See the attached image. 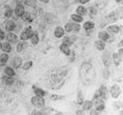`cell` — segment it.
I'll return each instance as SVG.
<instances>
[{"instance_id": "obj_1", "label": "cell", "mask_w": 123, "mask_h": 115, "mask_svg": "<svg viewBox=\"0 0 123 115\" xmlns=\"http://www.w3.org/2000/svg\"><path fill=\"white\" fill-rule=\"evenodd\" d=\"M95 70L93 68V66L89 63H84L81 68H80V76L82 79V82L85 85L91 84L94 81L95 78Z\"/></svg>"}, {"instance_id": "obj_2", "label": "cell", "mask_w": 123, "mask_h": 115, "mask_svg": "<svg viewBox=\"0 0 123 115\" xmlns=\"http://www.w3.org/2000/svg\"><path fill=\"white\" fill-rule=\"evenodd\" d=\"M31 103L36 108H43V107H45V100L42 97H39V96L32 97L31 98Z\"/></svg>"}, {"instance_id": "obj_3", "label": "cell", "mask_w": 123, "mask_h": 115, "mask_svg": "<svg viewBox=\"0 0 123 115\" xmlns=\"http://www.w3.org/2000/svg\"><path fill=\"white\" fill-rule=\"evenodd\" d=\"M107 89L105 87H100V88L96 92V95H95V99L98 98H102V99H106L107 98Z\"/></svg>"}, {"instance_id": "obj_4", "label": "cell", "mask_w": 123, "mask_h": 115, "mask_svg": "<svg viewBox=\"0 0 123 115\" xmlns=\"http://www.w3.org/2000/svg\"><path fill=\"white\" fill-rule=\"evenodd\" d=\"M64 29H65V31H66L67 33L72 32V31L78 32V31H80V25H78V24H76V23H67V24H65Z\"/></svg>"}, {"instance_id": "obj_5", "label": "cell", "mask_w": 123, "mask_h": 115, "mask_svg": "<svg viewBox=\"0 0 123 115\" xmlns=\"http://www.w3.org/2000/svg\"><path fill=\"white\" fill-rule=\"evenodd\" d=\"M121 90H120V88L117 85H114L112 88H111V95L113 98H117L120 94Z\"/></svg>"}, {"instance_id": "obj_6", "label": "cell", "mask_w": 123, "mask_h": 115, "mask_svg": "<svg viewBox=\"0 0 123 115\" xmlns=\"http://www.w3.org/2000/svg\"><path fill=\"white\" fill-rule=\"evenodd\" d=\"M102 60H103V63L106 67H109L112 64V57L108 51H105L104 54L102 55Z\"/></svg>"}, {"instance_id": "obj_7", "label": "cell", "mask_w": 123, "mask_h": 115, "mask_svg": "<svg viewBox=\"0 0 123 115\" xmlns=\"http://www.w3.org/2000/svg\"><path fill=\"white\" fill-rule=\"evenodd\" d=\"M32 33L33 32H32L31 28H27L23 33H21V39L22 40H28L29 38H31Z\"/></svg>"}, {"instance_id": "obj_8", "label": "cell", "mask_w": 123, "mask_h": 115, "mask_svg": "<svg viewBox=\"0 0 123 115\" xmlns=\"http://www.w3.org/2000/svg\"><path fill=\"white\" fill-rule=\"evenodd\" d=\"M96 110H98V111H102L105 108V105H104V102L102 100H99L98 98L97 99V102H96Z\"/></svg>"}, {"instance_id": "obj_9", "label": "cell", "mask_w": 123, "mask_h": 115, "mask_svg": "<svg viewBox=\"0 0 123 115\" xmlns=\"http://www.w3.org/2000/svg\"><path fill=\"white\" fill-rule=\"evenodd\" d=\"M113 60L115 62V64L117 66H118L120 63H121V60H122V56L119 55V53H113Z\"/></svg>"}, {"instance_id": "obj_10", "label": "cell", "mask_w": 123, "mask_h": 115, "mask_svg": "<svg viewBox=\"0 0 123 115\" xmlns=\"http://www.w3.org/2000/svg\"><path fill=\"white\" fill-rule=\"evenodd\" d=\"M24 13H25V9H24V7L22 6V5H17L15 8V14L17 16H22L23 14H24Z\"/></svg>"}, {"instance_id": "obj_11", "label": "cell", "mask_w": 123, "mask_h": 115, "mask_svg": "<svg viewBox=\"0 0 123 115\" xmlns=\"http://www.w3.org/2000/svg\"><path fill=\"white\" fill-rule=\"evenodd\" d=\"M7 40H8V42L14 44V43L17 42V36H16L15 34H13V33H10L7 34Z\"/></svg>"}, {"instance_id": "obj_12", "label": "cell", "mask_w": 123, "mask_h": 115, "mask_svg": "<svg viewBox=\"0 0 123 115\" xmlns=\"http://www.w3.org/2000/svg\"><path fill=\"white\" fill-rule=\"evenodd\" d=\"M6 30L9 31V32H12L14 29H15V23L13 21H8L6 23Z\"/></svg>"}, {"instance_id": "obj_13", "label": "cell", "mask_w": 123, "mask_h": 115, "mask_svg": "<svg viewBox=\"0 0 123 115\" xmlns=\"http://www.w3.org/2000/svg\"><path fill=\"white\" fill-rule=\"evenodd\" d=\"M1 49H2L4 52H10V51L12 50V47H11L10 43L5 42V43L1 44Z\"/></svg>"}, {"instance_id": "obj_14", "label": "cell", "mask_w": 123, "mask_h": 115, "mask_svg": "<svg viewBox=\"0 0 123 115\" xmlns=\"http://www.w3.org/2000/svg\"><path fill=\"white\" fill-rule=\"evenodd\" d=\"M54 34H55V37L57 38H61L62 36L63 35V30L61 27H57L55 29V32H54Z\"/></svg>"}, {"instance_id": "obj_15", "label": "cell", "mask_w": 123, "mask_h": 115, "mask_svg": "<svg viewBox=\"0 0 123 115\" xmlns=\"http://www.w3.org/2000/svg\"><path fill=\"white\" fill-rule=\"evenodd\" d=\"M31 43L33 44V45H36V44H38V42H39V37H38V34L37 33L35 32V33H32L31 36Z\"/></svg>"}, {"instance_id": "obj_16", "label": "cell", "mask_w": 123, "mask_h": 115, "mask_svg": "<svg viewBox=\"0 0 123 115\" xmlns=\"http://www.w3.org/2000/svg\"><path fill=\"white\" fill-rule=\"evenodd\" d=\"M8 59H9L8 54H6V53L1 54V55H0V66H4V65L7 63Z\"/></svg>"}, {"instance_id": "obj_17", "label": "cell", "mask_w": 123, "mask_h": 115, "mask_svg": "<svg viewBox=\"0 0 123 115\" xmlns=\"http://www.w3.org/2000/svg\"><path fill=\"white\" fill-rule=\"evenodd\" d=\"M95 45H96L97 49H98V50H103V49H105V43L102 40L101 41H96Z\"/></svg>"}, {"instance_id": "obj_18", "label": "cell", "mask_w": 123, "mask_h": 115, "mask_svg": "<svg viewBox=\"0 0 123 115\" xmlns=\"http://www.w3.org/2000/svg\"><path fill=\"white\" fill-rule=\"evenodd\" d=\"M12 65H13L14 68H18L19 67L22 65V59H21L20 57H15V58L13 59V61H12Z\"/></svg>"}, {"instance_id": "obj_19", "label": "cell", "mask_w": 123, "mask_h": 115, "mask_svg": "<svg viewBox=\"0 0 123 115\" xmlns=\"http://www.w3.org/2000/svg\"><path fill=\"white\" fill-rule=\"evenodd\" d=\"M60 49H61L62 52H63L64 54H66V55H69L70 54V49L68 48V46H66V45H64V44H62L60 46Z\"/></svg>"}, {"instance_id": "obj_20", "label": "cell", "mask_w": 123, "mask_h": 115, "mask_svg": "<svg viewBox=\"0 0 123 115\" xmlns=\"http://www.w3.org/2000/svg\"><path fill=\"white\" fill-rule=\"evenodd\" d=\"M98 37H99V39L100 40H102V41H106L108 40V38H109V34H108L106 32H99L98 33Z\"/></svg>"}, {"instance_id": "obj_21", "label": "cell", "mask_w": 123, "mask_h": 115, "mask_svg": "<svg viewBox=\"0 0 123 115\" xmlns=\"http://www.w3.org/2000/svg\"><path fill=\"white\" fill-rule=\"evenodd\" d=\"M34 92H35L36 96H39V97H44L46 95V91H44L41 88H34Z\"/></svg>"}, {"instance_id": "obj_22", "label": "cell", "mask_w": 123, "mask_h": 115, "mask_svg": "<svg viewBox=\"0 0 123 115\" xmlns=\"http://www.w3.org/2000/svg\"><path fill=\"white\" fill-rule=\"evenodd\" d=\"M119 27L118 26H116V25H113V26H110L108 27V32H111V33H117L119 32Z\"/></svg>"}, {"instance_id": "obj_23", "label": "cell", "mask_w": 123, "mask_h": 115, "mask_svg": "<svg viewBox=\"0 0 123 115\" xmlns=\"http://www.w3.org/2000/svg\"><path fill=\"white\" fill-rule=\"evenodd\" d=\"M77 13L79 15H84L86 14V9L83 6H79L77 8Z\"/></svg>"}, {"instance_id": "obj_24", "label": "cell", "mask_w": 123, "mask_h": 115, "mask_svg": "<svg viewBox=\"0 0 123 115\" xmlns=\"http://www.w3.org/2000/svg\"><path fill=\"white\" fill-rule=\"evenodd\" d=\"M94 23L91 22V21H88V22H85L84 24H83V28L86 30V31H88V30H92L93 28H94Z\"/></svg>"}, {"instance_id": "obj_25", "label": "cell", "mask_w": 123, "mask_h": 115, "mask_svg": "<svg viewBox=\"0 0 123 115\" xmlns=\"http://www.w3.org/2000/svg\"><path fill=\"white\" fill-rule=\"evenodd\" d=\"M25 4L29 7H32V8H35L36 7V4H37V0H26L25 1Z\"/></svg>"}, {"instance_id": "obj_26", "label": "cell", "mask_w": 123, "mask_h": 115, "mask_svg": "<svg viewBox=\"0 0 123 115\" xmlns=\"http://www.w3.org/2000/svg\"><path fill=\"white\" fill-rule=\"evenodd\" d=\"M5 73H6V75H8V76H13V75H14V70H13L12 68L7 67V68H5Z\"/></svg>"}, {"instance_id": "obj_27", "label": "cell", "mask_w": 123, "mask_h": 115, "mask_svg": "<svg viewBox=\"0 0 123 115\" xmlns=\"http://www.w3.org/2000/svg\"><path fill=\"white\" fill-rule=\"evenodd\" d=\"M82 105H83V109L86 110V109H89V108H92L93 103L91 101H85L84 103H82Z\"/></svg>"}, {"instance_id": "obj_28", "label": "cell", "mask_w": 123, "mask_h": 115, "mask_svg": "<svg viewBox=\"0 0 123 115\" xmlns=\"http://www.w3.org/2000/svg\"><path fill=\"white\" fill-rule=\"evenodd\" d=\"M3 82L6 85H12L13 83V79L12 78V76H8V77H4L3 78Z\"/></svg>"}, {"instance_id": "obj_29", "label": "cell", "mask_w": 123, "mask_h": 115, "mask_svg": "<svg viewBox=\"0 0 123 115\" xmlns=\"http://www.w3.org/2000/svg\"><path fill=\"white\" fill-rule=\"evenodd\" d=\"M72 20H74V22H82V17L81 15H79V14H72L71 15Z\"/></svg>"}, {"instance_id": "obj_30", "label": "cell", "mask_w": 123, "mask_h": 115, "mask_svg": "<svg viewBox=\"0 0 123 115\" xmlns=\"http://www.w3.org/2000/svg\"><path fill=\"white\" fill-rule=\"evenodd\" d=\"M62 43H63L64 45L68 46V47L72 45V41L70 40V38H69V37H64V38H63V40H62Z\"/></svg>"}, {"instance_id": "obj_31", "label": "cell", "mask_w": 123, "mask_h": 115, "mask_svg": "<svg viewBox=\"0 0 123 115\" xmlns=\"http://www.w3.org/2000/svg\"><path fill=\"white\" fill-rule=\"evenodd\" d=\"M107 18L109 19V21H111V22H115V21H117V17L116 16V14H115L114 13H113V14H111Z\"/></svg>"}, {"instance_id": "obj_32", "label": "cell", "mask_w": 123, "mask_h": 115, "mask_svg": "<svg viewBox=\"0 0 123 115\" xmlns=\"http://www.w3.org/2000/svg\"><path fill=\"white\" fill-rule=\"evenodd\" d=\"M78 104L79 105H81L82 103H83V98H82V94H81V92L80 91H79V93H78Z\"/></svg>"}, {"instance_id": "obj_33", "label": "cell", "mask_w": 123, "mask_h": 115, "mask_svg": "<svg viewBox=\"0 0 123 115\" xmlns=\"http://www.w3.org/2000/svg\"><path fill=\"white\" fill-rule=\"evenodd\" d=\"M21 17L23 18V20H24V21L28 22V21L31 19V14H28V13H24V14H23Z\"/></svg>"}, {"instance_id": "obj_34", "label": "cell", "mask_w": 123, "mask_h": 115, "mask_svg": "<svg viewBox=\"0 0 123 115\" xmlns=\"http://www.w3.org/2000/svg\"><path fill=\"white\" fill-rule=\"evenodd\" d=\"M25 48V43L24 42H20L19 44H18V46H17V51L18 52H20V51H22L23 49Z\"/></svg>"}, {"instance_id": "obj_35", "label": "cell", "mask_w": 123, "mask_h": 115, "mask_svg": "<svg viewBox=\"0 0 123 115\" xmlns=\"http://www.w3.org/2000/svg\"><path fill=\"white\" fill-rule=\"evenodd\" d=\"M32 61H28V62H26V64L25 65H23V68L24 69H29L31 66H32Z\"/></svg>"}, {"instance_id": "obj_36", "label": "cell", "mask_w": 123, "mask_h": 115, "mask_svg": "<svg viewBox=\"0 0 123 115\" xmlns=\"http://www.w3.org/2000/svg\"><path fill=\"white\" fill-rule=\"evenodd\" d=\"M89 11H90V14H92V15H94V14H97V10L95 9V8H90L89 9Z\"/></svg>"}, {"instance_id": "obj_37", "label": "cell", "mask_w": 123, "mask_h": 115, "mask_svg": "<svg viewBox=\"0 0 123 115\" xmlns=\"http://www.w3.org/2000/svg\"><path fill=\"white\" fill-rule=\"evenodd\" d=\"M12 14V11H11V10H8V11L6 12V14H5V16H6V17H11Z\"/></svg>"}, {"instance_id": "obj_38", "label": "cell", "mask_w": 123, "mask_h": 115, "mask_svg": "<svg viewBox=\"0 0 123 115\" xmlns=\"http://www.w3.org/2000/svg\"><path fill=\"white\" fill-rule=\"evenodd\" d=\"M50 99L51 100H58V99H60V97H59V95L53 94V95H50Z\"/></svg>"}, {"instance_id": "obj_39", "label": "cell", "mask_w": 123, "mask_h": 115, "mask_svg": "<svg viewBox=\"0 0 123 115\" xmlns=\"http://www.w3.org/2000/svg\"><path fill=\"white\" fill-rule=\"evenodd\" d=\"M103 76H104L105 78H108V76H109V71H108L107 69H106V70H103Z\"/></svg>"}, {"instance_id": "obj_40", "label": "cell", "mask_w": 123, "mask_h": 115, "mask_svg": "<svg viewBox=\"0 0 123 115\" xmlns=\"http://www.w3.org/2000/svg\"><path fill=\"white\" fill-rule=\"evenodd\" d=\"M4 38H5V33L0 30V40H1V39H4Z\"/></svg>"}, {"instance_id": "obj_41", "label": "cell", "mask_w": 123, "mask_h": 115, "mask_svg": "<svg viewBox=\"0 0 123 115\" xmlns=\"http://www.w3.org/2000/svg\"><path fill=\"white\" fill-rule=\"evenodd\" d=\"M32 114L42 115V114H44V113H43V112H39V111H33V112H32Z\"/></svg>"}, {"instance_id": "obj_42", "label": "cell", "mask_w": 123, "mask_h": 115, "mask_svg": "<svg viewBox=\"0 0 123 115\" xmlns=\"http://www.w3.org/2000/svg\"><path fill=\"white\" fill-rule=\"evenodd\" d=\"M80 2L81 4H86L87 2H89V0H80Z\"/></svg>"}, {"instance_id": "obj_43", "label": "cell", "mask_w": 123, "mask_h": 115, "mask_svg": "<svg viewBox=\"0 0 123 115\" xmlns=\"http://www.w3.org/2000/svg\"><path fill=\"white\" fill-rule=\"evenodd\" d=\"M41 2H44V3H48L49 2V0H40Z\"/></svg>"}, {"instance_id": "obj_44", "label": "cell", "mask_w": 123, "mask_h": 115, "mask_svg": "<svg viewBox=\"0 0 123 115\" xmlns=\"http://www.w3.org/2000/svg\"><path fill=\"white\" fill-rule=\"evenodd\" d=\"M91 114H98V112H97V111H92Z\"/></svg>"}, {"instance_id": "obj_45", "label": "cell", "mask_w": 123, "mask_h": 115, "mask_svg": "<svg viewBox=\"0 0 123 115\" xmlns=\"http://www.w3.org/2000/svg\"><path fill=\"white\" fill-rule=\"evenodd\" d=\"M83 112L82 111H77V114H82Z\"/></svg>"}, {"instance_id": "obj_46", "label": "cell", "mask_w": 123, "mask_h": 115, "mask_svg": "<svg viewBox=\"0 0 123 115\" xmlns=\"http://www.w3.org/2000/svg\"><path fill=\"white\" fill-rule=\"evenodd\" d=\"M116 1H117V3H119V2H121V1H122V0H116Z\"/></svg>"}, {"instance_id": "obj_47", "label": "cell", "mask_w": 123, "mask_h": 115, "mask_svg": "<svg viewBox=\"0 0 123 115\" xmlns=\"http://www.w3.org/2000/svg\"><path fill=\"white\" fill-rule=\"evenodd\" d=\"M0 48H1V43H0Z\"/></svg>"}]
</instances>
